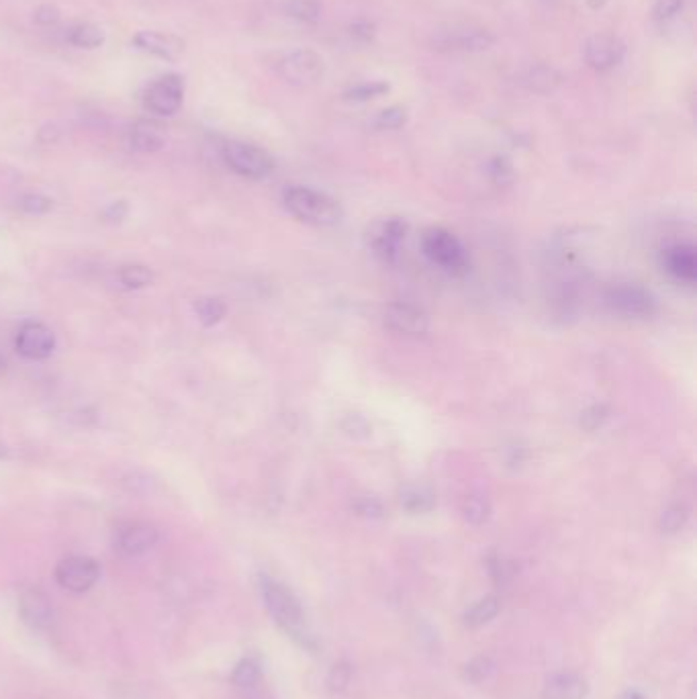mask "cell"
<instances>
[{
    "instance_id": "cell-32",
    "label": "cell",
    "mask_w": 697,
    "mask_h": 699,
    "mask_svg": "<svg viewBox=\"0 0 697 699\" xmlns=\"http://www.w3.org/2000/svg\"><path fill=\"white\" fill-rule=\"evenodd\" d=\"M401 501H403V507H405L407 511H413V514H422V511H428V509H432V505H434L432 495L426 493V491H422V489H420V491L413 489V491L405 493V497H403Z\"/></svg>"
},
{
    "instance_id": "cell-11",
    "label": "cell",
    "mask_w": 697,
    "mask_h": 699,
    "mask_svg": "<svg viewBox=\"0 0 697 699\" xmlns=\"http://www.w3.org/2000/svg\"><path fill=\"white\" fill-rule=\"evenodd\" d=\"M160 540L156 526L148 522H125L117 528L113 546L121 556L133 558L150 552Z\"/></svg>"
},
{
    "instance_id": "cell-4",
    "label": "cell",
    "mask_w": 697,
    "mask_h": 699,
    "mask_svg": "<svg viewBox=\"0 0 697 699\" xmlns=\"http://www.w3.org/2000/svg\"><path fill=\"white\" fill-rule=\"evenodd\" d=\"M223 160L236 174L252 180L266 178L274 172V160L270 154L244 142H227L223 146Z\"/></svg>"
},
{
    "instance_id": "cell-25",
    "label": "cell",
    "mask_w": 697,
    "mask_h": 699,
    "mask_svg": "<svg viewBox=\"0 0 697 699\" xmlns=\"http://www.w3.org/2000/svg\"><path fill=\"white\" fill-rule=\"evenodd\" d=\"M195 311L205 328H213V325H217L225 317L227 305L219 297H201L195 303Z\"/></svg>"
},
{
    "instance_id": "cell-22",
    "label": "cell",
    "mask_w": 697,
    "mask_h": 699,
    "mask_svg": "<svg viewBox=\"0 0 697 699\" xmlns=\"http://www.w3.org/2000/svg\"><path fill=\"white\" fill-rule=\"evenodd\" d=\"M501 610V603L497 597L489 595V597H483L479 599L471 610H467V614H464V624H467L469 628H479L487 622H491Z\"/></svg>"
},
{
    "instance_id": "cell-36",
    "label": "cell",
    "mask_w": 697,
    "mask_h": 699,
    "mask_svg": "<svg viewBox=\"0 0 697 699\" xmlns=\"http://www.w3.org/2000/svg\"><path fill=\"white\" fill-rule=\"evenodd\" d=\"M33 19L41 27H54V25L60 23L62 13H60V9L56 5H41V7L35 9Z\"/></svg>"
},
{
    "instance_id": "cell-10",
    "label": "cell",
    "mask_w": 697,
    "mask_h": 699,
    "mask_svg": "<svg viewBox=\"0 0 697 699\" xmlns=\"http://www.w3.org/2000/svg\"><path fill=\"white\" fill-rule=\"evenodd\" d=\"M583 56L589 68L597 72H608L622 64L626 56V45L620 37L610 33L591 35L583 45Z\"/></svg>"
},
{
    "instance_id": "cell-33",
    "label": "cell",
    "mask_w": 697,
    "mask_h": 699,
    "mask_svg": "<svg viewBox=\"0 0 697 699\" xmlns=\"http://www.w3.org/2000/svg\"><path fill=\"white\" fill-rule=\"evenodd\" d=\"M685 522H687V509L681 505H675V507H669L663 514L661 528L665 534H675L685 526Z\"/></svg>"
},
{
    "instance_id": "cell-24",
    "label": "cell",
    "mask_w": 697,
    "mask_h": 699,
    "mask_svg": "<svg viewBox=\"0 0 697 699\" xmlns=\"http://www.w3.org/2000/svg\"><path fill=\"white\" fill-rule=\"evenodd\" d=\"M119 281L125 289H146L154 283V272L144 264H125L119 270Z\"/></svg>"
},
{
    "instance_id": "cell-29",
    "label": "cell",
    "mask_w": 697,
    "mask_h": 699,
    "mask_svg": "<svg viewBox=\"0 0 697 699\" xmlns=\"http://www.w3.org/2000/svg\"><path fill=\"white\" fill-rule=\"evenodd\" d=\"M464 518H467L471 524H483L489 518L487 499L479 495L467 497V501H464Z\"/></svg>"
},
{
    "instance_id": "cell-40",
    "label": "cell",
    "mask_w": 697,
    "mask_h": 699,
    "mask_svg": "<svg viewBox=\"0 0 697 699\" xmlns=\"http://www.w3.org/2000/svg\"><path fill=\"white\" fill-rule=\"evenodd\" d=\"M125 215H127V205H125V201L113 203V205L105 211V219H109V221H121V219H125Z\"/></svg>"
},
{
    "instance_id": "cell-20",
    "label": "cell",
    "mask_w": 697,
    "mask_h": 699,
    "mask_svg": "<svg viewBox=\"0 0 697 699\" xmlns=\"http://www.w3.org/2000/svg\"><path fill=\"white\" fill-rule=\"evenodd\" d=\"M524 82H526V86L530 90L538 92V95H548V92H552V90H556V88L561 86L563 76H561L559 70L548 66V64H536V66H532L528 70Z\"/></svg>"
},
{
    "instance_id": "cell-42",
    "label": "cell",
    "mask_w": 697,
    "mask_h": 699,
    "mask_svg": "<svg viewBox=\"0 0 697 699\" xmlns=\"http://www.w3.org/2000/svg\"><path fill=\"white\" fill-rule=\"evenodd\" d=\"M587 5L597 11V9H601L603 5H606V0H587Z\"/></svg>"
},
{
    "instance_id": "cell-9",
    "label": "cell",
    "mask_w": 697,
    "mask_h": 699,
    "mask_svg": "<svg viewBox=\"0 0 697 699\" xmlns=\"http://www.w3.org/2000/svg\"><path fill=\"white\" fill-rule=\"evenodd\" d=\"M606 303L624 317H650L657 309L655 297L638 285H616L606 293Z\"/></svg>"
},
{
    "instance_id": "cell-30",
    "label": "cell",
    "mask_w": 697,
    "mask_h": 699,
    "mask_svg": "<svg viewBox=\"0 0 697 699\" xmlns=\"http://www.w3.org/2000/svg\"><path fill=\"white\" fill-rule=\"evenodd\" d=\"M19 207H21V211H25L27 215H45V213H50V211H52L54 203H52V199H48V197L29 193V195H23V197L19 199Z\"/></svg>"
},
{
    "instance_id": "cell-37",
    "label": "cell",
    "mask_w": 697,
    "mask_h": 699,
    "mask_svg": "<svg viewBox=\"0 0 697 699\" xmlns=\"http://www.w3.org/2000/svg\"><path fill=\"white\" fill-rule=\"evenodd\" d=\"M606 417H608V409L603 407V405H593L589 407L583 417H581V424L587 428V430H595L599 428L603 422H606Z\"/></svg>"
},
{
    "instance_id": "cell-17",
    "label": "cell",
    "mask_w": 697,
    "mask_h": 699,
    "mask_svg": "<svg viewBox=\"0 0 697 699\" xmlns=\"http://www.w3.org/2000/svg\"><path fill=\"white\" fill-rule=\"evenodd\" d=\"M663 264L679 283L693 285L697 281V254L693 246H673L665 250Z\"/></svg>"
},
{
    "instance_id": "cell-27",
    "label": "cell",
    "mask_w": 697,
    "mask_h": 699,
    "mask_svg": "<svg viewBox=\"0 0 697 699\" xmlns=\"http://www.w3.org/2000/svg\"><path fill=\"white\" fill-rule=\"evenodd\" d=\"M285 13L295 21L315 23L321 17V3L319 0H289Z\"/></svg>"
},
{
    "instance_id": "cell-43",
    "label": "cell",
    "mask_w": 697,
    "mask_h": 699,
    "mask_svg": "<svg viewBox=\"0 0 697 699\" xmlns=\"http://www.w3.org/2000/svg\"><path fill=\"white\" fill-rule=\"evenodd\" d=\"M3 370H5V360L0 358V372H3Z\"/></svg>"
},
{
    "instance_id": "cell-15",
    "label": "cell",
    "mask_w": 697,
    "mask_h": 699,
    "mask_svg": "<svg viewBox=\"0 0 697 699\" xmlns=\"http://www.w3.org/2000/svg\"><path fill=\"white\" fill-rule=\"evenodd\" d=\"M133 45L139 52H146L150 56H156L166 62L178 60L184 50H187V41L180 39L172 33H160V31H139L133 35Z\"/></svg>"
},
{
    "instance_id": "cell-5",
    "label": "cell",
    "mask_w": 697,
    "mask_h": 699,
    "mask_svg": "<svg viewBox=\"0 0 697 699\" xmlns=\"http://www.w3.org/2000/svg\"><path fill=\"white\" fill-rule=\"evenodd\" d=\"M436 50H454V52H485L495 43V35L483 27L452 25L448 29H438L432 35Z\"/></svg>"
},
{
    "instance_id": "cell-3",
    "label": "cell",
    "mask_w": 697,
    "mask_h": 699,
    "mask_svg": "<svg viewBox=\"0 0 697 699\" xmlns=\"http://www.w3.org/2000/svg\"><path fill=\"white\" fill-rule=\"evenodd\" d=\"M422 246L426 256L450 274H462L469 268L467 250H464L458 238L446 229H428L424 233Z\"/></svg>"
},
{
    "instance_id": "cell-18",
    "label": "cell",
    "mask_w": 697,
    "mask_h": 699,
    "mask_svg": "<svg viewBox=\"0 0 697 699\" xmlns=\"http://www.w3.org/2000/svg\"><path fill=\"white\" fill-rule=\"evenodd\" d=\"M129 146L142 154L160 152L166 146V131L156 121H137L129 131Z\"/></svg>"
},
{
    "instance_id": "cell-26",
    "label": "cell",
    "mask_w": 697,
    "mask_h": 699,
    "mask_svg": "<svg viewBox=\"0 0 697 699\" xmlns=\"http://www.w3.org/2000/svg\"><path fill=\"white\" fill-rule=\"evenodd\" d=\"M391 90V86L383 80H375V82H362L358 86H352L350 90L344 92V99L346 101H356V103H362V101H370V99H379L383 95H387V92Z\"/></svg>"
},
{
    "instance_id": "cell-14",
    "label": "cell",
    "mask_w": 697,
    "mask_h": 699,
    "mask_svg": "<svg viewBox=\"0 0 697 699\" xmlns=\"http://www.w3.org/2000/svg\"><path fill=\"white\" fill-rule=\"evenodd\" d=\"M407 225L399 217L379 221L368 233V244L383 262H395Z\"/></svg>"
},
{
    "instance_id": "cell-13",
    "label": "cell",
    "mask_w": 697,
    "mask_h": 699,
    "mask_svg": "<svg viewBox=\"0 0 697 699\" xmlns=\"http://www.w3.org/2000/svg\"><path fill=\"white\" fill-rule=\"evenodd\" d=\"M15 346L27 360H45L56 350V336L48 325L39 321H27L21 325Z\"/></svg>"
},
{
    "instance_id": "cell-21",
    "label": "cell",
    "mask_w": 697,
    "mask_h": 699,
    "mask_svg": "<svg viewBox=\"0 0 697 699\" xmlns=\"http://www.w3.org/2000/svg\"><path fill=\"white\" fill-rule=\"evenodd\" d=\"M68 41L74 45V48H80V50H97L105 43V33L97 25L80 23L70 29Z\"/></svg>"
},
{
    "instance_id": "cell-38",
    "label": "cell",
    "mask_w": 697,
    "mask_h": 699,
    "mask_svg": "<svg viewBox=\"0 0 697 699\" xmlns=\"http://www.w3.org/2000/svg\"><path fill=\"white\" fill-rule=\"evenodd\" d=\"M350 35L352 39L360 41V43H368V41H373L375 35H377V25L375 23H370V21H356L350 25Z\"/></svg>"
},
{
    "instance_id": "cell-6",
    "label": "cell",
    "mask_w": 697,
    "mask_h": 699,
    "mask_svg": "<svg viewBox=\"0 0 697 699\" xmlns=\"http://www.w3.org/2000/svg\"><path fill=\"white\" fill-rule=\"evenodd\" d=\"M276 70L285 82L299 88H309L321 82L325 64L323 58L313 50H295L278 62Z\"/></svg>"
},
{
    "instance_id": "cell-28",
    "label": "cell",
    "mask_w": 697,
    "mask_h": 699,
    "mask_svg": "<svg viewBox=\"0 0 697 699\" xmlns=\"http://www.w3.org/2000/svg\"><path fill=\"white\" fill-rule=\"evenodd\" d=\"M495 671V663L491 657H475L473 661H469L467 665H464V679L471 681V683H481L485 679L491 677V673Z\"/></svg>"
},
{
    "instance_id": "cell-7",
    "label": "cell",
    "mask_w": 697,
    "mask_h": 699,
    "mask_svg": "<svg viewBox=\"0 0 697 699\" xmlns=\"http://www.w3.org/2000/svg\"><path fill=\"white\" fill-rule=\"evenodd\" d=\"M101 577V567L90 556H66L56 565V581L62 589L70 593H86L97 585Z\"/></svg>"
},
{
    "instance_id": "cell-19",
    "label": "cell",
    "mask_w": 697,
    "mask_h": 699,
    "mask_svg": "<svg viewBox=\"0 0 697 699\" xmlns=\"http://www.w3.org/2000/svg\"><path fill=\"white\" fill-rule=\"evenodd\" d=\"M589 693L587 681L577 673H556L546 679L544 699H585Z\"/></svg>"
},
{
    "instance_id": "cell-34",
    "label": "cell",
    "mask_w": 697,
    "mask_h": 699,
    "mask_svg": "<svg viewBox=\"0 0 697 699\" xmlns=\"http://www.w3.org/2000/svg\"><path fill=\"white\" fill-rule=\"evenodd\" d=\"M685 5H687V0H659V3L655 5V19L659 23H667L671 19H675L677 15H681L685 11Z\"/></svg>"
},
{
    "instance_id": "cell-2",
    "label": "cell",
    "mask_w": 697,
    "mask_h": 699,
    "mask_svg": "<svg viewBox=\"0 0 697 699\" xmlns=\"http://www.w3.org/2000/svg\"><path fill=\"white\" fill-rule=\"evenodd\" d=\"M283 199L289 213L305 223L336 225L342 219V207L332 197L313 191L309 186H291Z\"/></svg>"
},
{
    "instance_id": "cell-16",
    "label": "cell",
    "mask_w": 697,
    "mask_h": 699,
    "mask_svg": "<svg viewBox=\"0 0 697 699\" xmlns=\"http://www.w3.org/2000/svg\"><path fill=\"white\" fill-rule=\"evenodd\" d=\"M385 323L397 334L422 336L428 332V315L409 303H391L385 309Z\"/></svg>"
},
{
    "instance_id": "cell-23",
    "label": "cell",
    "mask_w": 697,
    "mask_h": 699,
    "mask_svg": "<svg viewBox=\"0 0 697 699\" xmlns=\"http://www.w3.org/2000/svg\"><path fill=\"white\" fill-rule=\"evenodd\" d=\"M262 679V669H260V663L252 657H246L242 659L234 673H231V683H234L238 689H244V691H250L254 687H258Z\"/></svg>"
},
{
    "instance_id": "cell-39",
    "label": "cell",
    "mask_w": 697,
    "mask_h": 699,
    "mask_svg": "<svg viewBox=\"0 0 697 699\" xmlns=\"http://www.w3.org/2000/svg\"><path fill=\"white\" fill-rule=\"evenodd\" d=\"M491 174L497 182H505L511 178V164L507 158H495L491 162Z\"/></svg>"
},
{
    "instance_id": "cell-12",
    "label": "cell",
    "mask_w": 697,
    "mask_h": 699,
    "mask_svg": "<svg viewBox=\"0 0 697 699\" xmlns=\"http://www.w3.org/2000/svg\"><path fill=\"white\" fill-rule=\"evenodd\" d=\"M19 616L35 632H45L54 626L56 612L50 597L37 587H27L19 595Z\"/></svg>"
},
{
    "instance_id": "cell-1",
    "label": "cell",
    "mask_w": 697,
    "mask_h": 699,
    "mask_svg": "<svg viewBox=\"0 0 697 699\" xmlns=\"http://www.w3.org/2000/svg\"><path fill=\"white\" fill-rule=\"evenodd\" d=\"M260 595L276 626L303 648H313V636L305 628V616L297 597L283 583L266 575L260 577Z\"/></svg>"
},
{
    "instance_id": "cell-8",
    "label": "cell",
    "mask_w": 697,
    "mask_h": 699,
    "mask_svg": "<svg viewBox=\"0 0 697 699\" xmlns=\"http://www.w3.org/2000/svg\"><path fill=\"white\" fill-rule=\"evenodd\" d=\"M184 99V80L178 74L158 78L144 97V107L158 117H172L180 111Z\"/></svg>"
},
{
    "instance_id": "cell-35",
    "label": "cell",
    "mask_w": 697,
    "mask_h": 699,
    "mask_svg": "<svg viewBox=\"0 0 697 699\" xmlns=\"http://www.w3.org/2000/svg\"><path fill=\"white\" fill-rule=\"evenodd\" d=\"M405 121H407V113L403 107H389L379 113V117L375 119V125L379 129H399L405 125Z\"/></svg>"
},
{
    "instance_id": "cell-41",
    "label": "cell",
    "mask_w": 697,
    "mask_h": 699,
    "mask_svg": "<svg viewBox=\"0 0 697 699\" xmlns=\"http://www.w3.org/2000/svg\"><path fill=\"white\" fill-rule=\"evenodd\" d=\"M620 699H644L642 697V693L640 691H636V689H628Z\"/></svg>"
},
{
    "instance_id": "cell-31",
    "label": "cell",
    "mask_w": 697,
    "mask_h": 699,
    "mask_svg": "<svg viewBox=\"0 0 697 699\" xmlns=\"http://www.w3.org/2000/svg\"><path fill=\"white\" fill-rule=\"evenodd\" d=\"M350 679H352V665L348 661H338L328 675V687L330 691L340 693L348 687Z\"/></svg>"
}]
</instances>
